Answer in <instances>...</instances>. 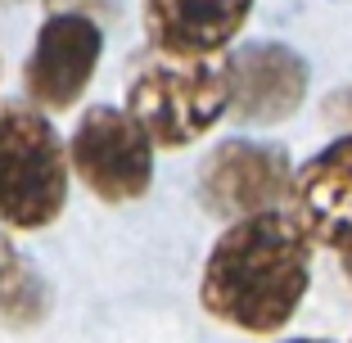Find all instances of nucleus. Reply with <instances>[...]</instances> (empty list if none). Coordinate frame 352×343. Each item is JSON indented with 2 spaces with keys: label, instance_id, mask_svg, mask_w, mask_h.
Segmentation results:
<instances>
[{
  "label": "nucleus",
  "instance_id": "obj_1",
  "mask_svg": "<svg viewBox=\"0 0 352 343\" xmlns=\"http://www.w3.org/2000/svg\"><path fill=\"white\" fill-rule=\"evenodd\" d=\"M311 285V235L294 212H253L230 221L204 262L199 302L221 325L276 334L294 321Z\"/></svg>",
  "mask_w": 352,
  "mask_h": 343
},
{
  "label": "nucleus",
  "instance_id": "obj_2",
  "mask_svg": "<svg viewBox=\"0 0 352 343\" xmlns=\"http://www.w3.org/2000/svg\"><path fill=\"white\" fill-rule=\"evenodd\" d=\"M126 113L158 149H186L230 113V59L221 54H158L135 68Z\"/></svg>",
  "mask_w": 352,
  "mask_h": 343
},
{
  "label": "nucleus",
  "instance_id": "obj_3",
  "mask_svg": "<svg viewBox=\"0 0 352 343\" xmlns=\"http://www.w3.org/2000/svg\"><path fill=\"white\" fill-rule=\"evenodd\" d=\"M68 203V158L41 109L0 100V221L41 230Z\"/></svg>",
  "mask_w": 352,
  "mask_h": 343
},
{
  "label": "nucleus",
  "instance_id": "obj_4",
  "mask_svg": "<svg viewBox=\"0 0 352 343\" xmlns=\"http://www.w3.org/2000/svg\"><path fill=\"white\" fill-rule=\"evenodd\" d=\"M68 167L104 203H131L154 186V140L126 109L95 104L77 118Z\"/></svg>",
  "mask_w": 352,
  "mask_h": 343
},
{
  "label": "nucleus",
  "instance_id": "obj_5",
  "mask_svg": "<svg viewBox=\"0 0 352 343\" xmlns=\"http://www.w3.org/2000/svg\"><path fill=\"white\" fill-rule=\"evenodd\" d=\"M294 167L280 145H258V140H221L204 158L199 172V199L204 208L221 221H239L253 212L276 208L289 199Z\"/></svg>",
  "mask_w": 352,
  "mask_h": 343
},
{
  "label": "nucleus",
  "instance_id": "obj_6",
  "mask_svg": "<svg viewBox=\"0 0 352 343\" xmlns=\"http://www.w3.org/2000/svg\"><path fill=\"white\" fill-rule=\"evenodd\" d=\"M104 32L91 14H50L23 63V91L36 109H73L100 68Z\"/></svg>",
  "mask_w": 352,
  "mask_h": 343
},
{
  "label": "nucleus",
  "instance_id": "obj_7",
  "mask_svg": "<svg viewBox=\"0 0 352 343\" xmlns=\"http://www.w3.org/2000/svg\"><path fill=\"white\" fill-rule=\"evenodd\" d=\"M285 203L311 235V244L352 253V131L294 172Z\"/></svg>",
  "mask_w": 352,
  "mask_h": 343
},
{
  "label": "nucleus",
  "instance_id": "obj_8",
  "mask_svg": "<svg viewBox=\"0 0 352 343\" xmlns=\"http://www.w3.org/2000/svg\"><path fill=\"white\" fill-rule=\"evenodd\" d=\"M230 59V113L239 122L276 126L307 100V63L280 41H258L226 54Z\"/></svg>",
  "mask_w": 352,
  "mask_h": 343
},
{
  "label": "nucleus",
  "instance_id": "obj_9",
  "mask_svg": "<svg viewBox=\"0 0 352 343\" xmlns=\"http://www.w3.org/2000/svg\"><path fill=\"white\" fill-rule=\"evenodd\" d=\"M253 0H140L158 54H221L249 23Z\"/></svg>",
  "mask_w": 352,
  "mask_h": 343
},
{
  "label": "nucleus",
  "instance_id": "obj_10",
  "mask_svg": "<svg viewBox=\"0 0 352 343\" xmlns=\"http://www.w3.org/2000/svg\"><path fill=\"white\" fill-rule=\"evenodd\" d=\"M45 312H50L45 280L32 271L19 244L0 230V321L14 325V330H32V325L45 321Z\"/></svg>",
  "mask_w": 352,
  "mask_h": 343
},
{
  "label": "nucleus",
  "instance_id": "obj_11",
  "mask_svg": "<svg viewBox=\"0 0 352 343\" xmlns=\"http://www.w3.org/2000/svg\"><path fill=\"white\" fill-rule=\"evenodd\" d=\"M45 10L50 14H109L113 10V0H45Z\"/></svg>",
  "mask_w": 352,
  "mask_h": 343
},
{
  "label": "nucleus",
  "instance_id": "obj_12",
  "mask_svg": "<svg viewBox=\"0 0 352 343\" xmlns=\"http://www.w3.org/2000/svg\"><path fill=\"white\" fill-rule=\"evenodd\" d=\"M343 267H348V280H352V253H343Z\"/></svg>",
  "mask_w": 352,
  "mask_h": 343
},
{
  "label": "nucleus",
  "instance_id": "obj_13",
  "mask_svg": "<svg viewBox=\"0 0 352 343\" xmlns=\"http://www.w3.org/2000/svg\"><path fill=\"white\" fill-rule=\"evenodd\" d=\"M289 343H325V339H289Z\"/></svg>",
  "mask_w": 352,
  "mask_h": 343
}]
</instances>
